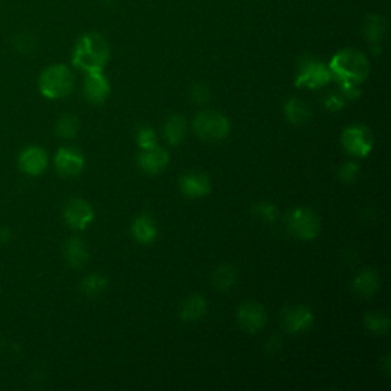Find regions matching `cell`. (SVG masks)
I'll list each match as a JSON object with an SVG mask.
<instances>
[{
	"label": "cell",
	"instance_id": "cell-1",
	"mask_svg": "<svg viewBox=\"0 0 391 391\" xmlns=\"http://www.w3.org/2000/svg\"><path fill=\"white\" fill-rule=\"evenodd\" d=\"M110 56L108 40L100 34L83 36L75 45L72 63L84 72H103Z\"/></svg>",
	"mask_w": 391,
	"mask_h": 391
},
{
	"label": "cell",
	"instance_id": "cell-2",
	"mask_svg": "<svg viewBox=\"0 0 391 391\" xmlns=\"http://www.w3.org/2000/svg\"><path fill=\"white\" fill-rule=\"evenodd\" d=\"M329 69L332 77L340 81L341 86H358L367 78L370 66L361 52L344 49L332 58Z\"/></svg>",
	"mask_w": 391,
	"mask_h": 391
},
{
	"label": "cell",
	"instance_id": "cell-3",
	"mask_svg": "<svg viewBox=\"0 0 391 391\" xmlns=\"http://www.w3.org/2000/svg\"><path fill=\"white\" fill-rule=\"evenodd\" d=\"M73 73L65 65H54L41 72L38 89L43 97L49 100L65 98L73 89Z\"/></svg>",
	"mask_w": 391,
	"mask_h": 391
},
{
	"label": "cell",
	"instance_id": "cell-4",
	"mask_svg": "<svg viewBox=\"0 0 391 391\" xmlns=\"http://www.w3.org/2000/svg\"><path fill=\"white\" fill-rule=\"evenodd\" d=\"M193 127L205 141H221L229 135L231 124L225 115L214 110H204L194 116Z\"/></svg>",
	"mask_w": 391,
	"mask_h": 391
},
{
	"label": "cell",
	"instance_id": "cell-5",
	"mask_svg": "<svg viewBox=\"0 0 391 391\" xmlns=\"http://www.w3.org/2000/svg\"><path fill=\"white\" fill-rule=\"evenodd\" d=\"M286 226L291 234L301 240H313L318 237L321 229V221L312 209L298 207L289 211L286 217Z\"/></svg>",
	"mask_w": 391,
	"mask_h": 391
},
{
	"label": "cell",
	"instance_id": "cell-6",
	"mask_svg": "<svg viewBox=\"0 0 391 391\" xmlns=\"http://www.w3.org/2000/svg\"><path fill=\"white\" fill-rule=\"evenodd\" d=\"M344 150L355 157H367L373 149V135L368 127L363 124L348 125L341 135Z\"/></svg>",
	"mask_w": 391,
	"mask_h": 391
},
{
	"label": "cell",
	"instance_id": "cell-7",
	"mask_svg": "<svg viewBox=\"0 0 391 391\" xmlns=\"http://www.w3.org/2000/svg\"><path fill=\"white\" fill-rule=\"evenodd\" d=\"M330 78H332V73L329 66H325L324 63L316 61L313 58H304L300 63L295 86L318 89L325 86V84L330 81Z\"/></svg>",
	"mask_w": 391,
	"mask_h": 391
},
{
	"label": "cell",
	"instance_id": "cell-8",
	"mask_svg": "<svg viewBox=\"0 0 391 391\" xmlns=\"http://www.w3.org/2000/svg\"><path fill=\"white\" fill-rule=\"evenodd\" d=\"M237 321L245 332L257 333L268 324V311L257 301H246L237 311Z\"/></svg>",
	"mask_w": 391,
	"mask_h": 391
},
{
	"label": "cell",
	"instance_id": "cell-9",
	"mask_svg": "<svg viewBox=\"0 0 391 391\" xmlns=\"http://www.w3.org/2000/svg\"><path fill=\"white\" fill-rule=\"evenodd\" d=\"M63 217L68 226L77 231L86 229L95 219L93 208L84 199H71L63 209Z\"/></svg>",
	"mask_w": 391,
	"mask_h": 391
},
{
	"label": "cell",
	"instance_id": "cell-10",
	"mask_svg": "<svg viewBox=\"0 0 391 391\" xmlns=\"http://www.w3.org/2000/svg\"><path fill=\"white\" fill-rule=\"evenodd\" d=\"M281 320L284 329L289 333H303L311 329L315 321V316L308 306L297 304L286 306L281 312Z\"/></svg>",
	"mask_w": 391,
	"mask_h": 391
},
{
	"label": "cell",
	"instance_id": "cell-11",
	"mask_svg": "<svg viewBox=\"0 0 391 391\" xmlns=\"http://www.w3.org/2000/svg\"><path fill=\"white\" fill-rule=\"evenodd\" d=\"M84 157L78 150L61 147L56 155V168L57 172L65 177L78 176L84 170Z\"/></svg>",
	"mask_w": 391,
	"mask_h": 391
},
{
	"label": "cell",
	"instance_id": "cell-12",
	"mask_svg": "<svg viewBox=\"0 0 391 391\" xmlns=\"http://www.w3.org/2000/svg\"><path fill=\"white\" fill-rule=\"evenodd\" d=\"M179 189L188 199H199L211 193V181L204 173H185L179 177Z\"/></svg>",
	"mask_w": 391,
	"mask_h": 391
},
{
	"label": "cell",
	"instance_id": "cell-13",
	"mask_svg": "<svg viewBox=\"0 0 391 391\" xmlns=\"http://www.w3.org/2000/svg\"><path fill=\"white\" fill-rule=\"evenodd\" d=\"M20 170L31 176H40L48 167V155L40 147H28L19 156Z\"/></svg>",
	"mask_w": 391,
	"mask_h": 391
},
{
	"label": "cell",
	"instance_id": "cell-14",
	"mask_svg": "<svg viewBox=\"0 0 391 391\" xmlns=\"http://www.w3.org/2000/svg\"><path fill=\"white\" fill-rule=\"evenodd\" d=\"M110 93V84L103 72H86L84 78V95L93 104H101Z\"/></svg>",
	"mask_w": 391,
	"mask_h": 391
},
{
	"label": "cell",
	"instance_id": "cell-15",
	"mask_svg": "<svg viewBox=\"0 0 391 391\" xmlns=\"http://www.w3.org/2000/svg\"><path fill=\"white\" fill-rule=\"evenodd\" d=\"M170 162V156L160 147H153L150 150H142L138 156V165L141 170L147 174H157Z\"/></svg>",
	"mask_w": 391,
	"mask_h": 391
},
{
	"label": "cell",
	"instance_id": "cell-16",
	"mask_svg": "<svg viewBox=\"0 0 391 391\" xmlns=\"http://www.w3.org/2000/svg\"><path fill=\"white\" fill-rule=\"evenodd\" d=\"M63 256L73 269H83L89 263V251L80 237H71L63 246Z\"/></svg>",
	"mask_w": 391,
	"mask_h": 391
},
{
	"label": "cell",
	"instance_id": "cell-17",
	"mask_svg": "<svg viewBox=\"0 0 391 391\" xmlns=\"http://www.w3.org/2000/svg\"><path fill=\"white\" fill-rule=\"evenodd\" d=\"M380 286V277L375 269H363L359 271L353 281H352V291L363 298H370L377 292Z\"/></svg>",
	"mask_w": 391,
	"mask_h": 391
},
{
	"label": "cell",
	"instance_id": "cell-18",
	"mask_svg": "<svg viewBox=\"0 0 391 391\" xmlns=\"http://www.w3.org/2000/svg\"><path fill=\"white\" fill-rule=\"evenodd\" d=\"M208 311V303L202 295H189L188 298L179 306V318L184 323H196L204 318Z\"/></svg>",
	"mask_w": 391,
	"mask_h": 391
},
{
	"label": "cell",
	"instance_id": "cell-19",
	"mask_svg": "<svg viewBox=\"0 0 391 391\" xmlns=\"http://www.w3.org/2000/svg\"><path fill=\"white\" fill-rule=\"evenodd\" d=\"M132 236L141 245H150L157 237V225L152 216L141 214L133 220Z\"/></svg>",
	"mask_w": 391,
	"mask_h": 391
},
{
	"label": "cell",
	"instance_id": "cell-20",
	"mask_svg": "<svg viewBox=\"0 0 391 391\" xmlns=\"http://www.w3.org/2000/svg\"><path fill=\"white\" fill-rule=\"evenodd\" d=\"M239 280V272L237 268L232 265H220L214 269L213 276H211V283L213 286L220 292H228L237 284Z\"/></svg>",
	"mask_w": 391,
	"mask_h": 391
},
{
	"label": "cell",
	"instance_id": "cell-21",
	"mask_svg": "<svg viewBox=\"0 0 391 391\" xmlns=\"http://www.w3.org/2000/svg\"><path fill=\"white\" fill-rule=\"evenodd\" d=\"M165 141L176 147L181 144L187 136V120L182 115H173L164 124Z\"/></svg>",
	"mask_w": 391,
	"mask_h": 391
},
{
	"label": "cell",
	"instance_id": "cell-22",
	"mask_svg": "<svg viewBox=\"0 0 391 391\" xmlns=\"http://www.w3.org/2000/svg\"><path fill=\"white\" fill-rule=\"evenodd\" d=\"M284 115L291 124L301 125L311 120V109L309 105L298 98H291L286 104H284Z\"/></svg>",
	"mask_w": 391,
	"mask_h": 391
},
{
	"label": "cell",
	"instance_id": "cell-23",
	"mask_svg": "<svg viewBox=\"0 0 391 391\" xmlns=\"http://www.w3.org/2000/svg\"><path fill=\"white\" fill-rule=\"evenodd\" d=\"M108 286H109V281L104 276H101V273H90V276H88L86 278H83L80 289L84 295H86V297L97 298L105 289H108Z\"/></svg>",
	"mask_w": 391,
	"mask_h": 391
},
{
	"label": "cell",
	"instance_id": "cell-24",
	"mask_svg": "<svg viewBox=\"0 0 391 391\" xmlns=\"http://www.w3.org/2000/svg\"><path fill=\"white\" fill-rule=\"evenodd\" d=\"M80 130V121L75 115L66 113L56 124V133L63 140H72L75 138Z\"/></svg>",
	"mask_w": 391,
	"mask_h": 391
},
{
	"label": "cell",
	"instance_id": "cell-25",
	"mask_svg": "<svg viewBox=\"0 0 391 391\" xmlns=\"http://www.w3.org/2000/svg\"><path fill=\"white\" fill-rule=\"evenodd\" d=\"M364 325L370 333L385 335L390 329V318L382 312H370L364 316Z\"/></svg>",
	"mask_w": 391,
	"mask_h": 391
},
{
	"label": "cell",
	"instance_id": "cell-26",
	"mask_svg": "<svg viewBox=\"0 0 391 391\" xmlns=\"http://www.w3.org/2000/svg\"><path fill=\"white\" fill-rule=\"evenodd\" d=\"M252 213L266 224H273L278 217V208L272 202H268V200H261V202L252 205Z\"/></svg>",
	"mask_w": 391,
	"mask_h": 391
},
{
	"label": "cell",
	"instance_id": "cell-27",
	"mask_svg": "<svg viewBox=\"0 0 391 391\" xmlns=\"http://www.w3.org/2000/svg\"><path fill=\"white\" fill-rule=\"evenodd\" d=\"M385 34V22L382 20V17H373L368 19L367 22V28H365V36L370 41H373V43H377V41L382 40Z\"/></svg>",
	"mask_w": 391,
	"mask_h": 391
},
{
	"label": "cell",
	"instance_id": "cell-28",
	"mask_svg": "<svg viewBox=\"0 0 391 391\" xmlns=\"http://www.w3.org/2000/svg\"><path fill=\"white\" fill-rule=\"evenodd\" d=\"M358 176H359V165L353 161L344 162L340 167V170H338V177H340V181L344 182V184L356 182Z\"/></svg>",
	"mask_w": 391,
	"mask_h": 391
},
{
	"label": "cell",
	"instance_id": "cell-29",
	"mask_svg": "<svg viewBox=\"0 0 391 391\" xmlns=\"http://www.w3.org/2000/svg\"><path fill=\"white\" fill-rule=\"evenodd\" d=\"M136 142H138V145L141 147L142 150H150L153 149V147H156V133L153 129H150V127H141V129L138 130V133H136Z\"/></svg>",
	"mask_w": 391,
	"mask_h": 391
},
{
	"label": "cell",
	"instance_id": "cell-30",
	"mask_svg": "<svg viewBox=\"0 0 391 391\" xmlns=\"http://www.w3.org/2000/svg\"><path fill=\"white\" fill-rule=\"evenodd\" d=\"M189 98L196 104H205L209 101V89L204 83H196L189 89Z\"/></svg>",
	"mask_w": 391,
	"mask_h": 391
},
{
	"label": "cell",
	"instance_id": "cell-31",
	"mask_svg": "<svg viewBox=\"0 0 391 391\" xmlns=\"http://www.w3.org/2000/svg\"><path fill=\"white\" fill-rule=\"evenodd\" d=\"M324 105L327 110L338 112L345 105V100L341 97V95H329V97L324 100Z\"/></svg>",
	"mask_w": 391,
	"mask_h": 391
},
{
	"label": "cell",
	"instance_id": "cell-32",
	"mask_svg": "<svg viewBox=\"0 0 391 391\" xmlns=\"http://www.w3.org/2000/svg\"><path fill=\"white\" fill-rule=\"evenodd\" d=\"M281 347H283V340L280 336H272L271 340L268 341V345H266V352L273 355V353H277L281 350Z\"/></svg>",
	"mask_w": 391,
	"mask_h": 391
},
{
	"label": "cell",
	"instance_id": "cell-33",
	"mask_svg": "<svg viewBox=\"0 0 391 391\" xmlns=\"http://www.w3.org/2000/svg\"><path fill=\"white\" fill-rule=\"evenodd\" d=\"M11 239V231L6 228H0V243H6Z\"/></svg>",
	"mask_w": 391,
	"mask_h": 391
},
{
	"label": "cell",
	"instance_id": "cell-34",
	"mask_svg": "<svg viewBox=\"0 0 391 391\" xmlns=\"http://www.w3.org/2000/svg\"><path fill=\"white\" fill-rule=\"evenodd\" d=\"M384 363H385V364H384L385 375H387V376H390V373H391V372H390V356H388V355L385 356V359H384Z\"/></svg>",
	"mask_w": 391,
	"mask_h": 391
}]
</instances>
